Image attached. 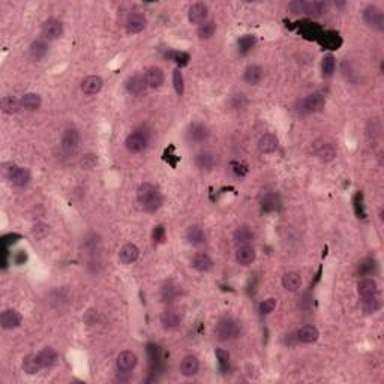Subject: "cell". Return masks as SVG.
<instances>
[{
	"label": "cell",
	"instance_id": "e575fe53",
	"mask_svg": "<svg viewBox=\"0 0 384 384\" xmlns=\"http://www.w3.org/2000/svg\"><path fill=\"white\" fill-rule=\"evenodd\" d=\"M263 78V68L258 65H249L245 71V81L248 84H258Z\"/></svg>",
	"mask_w": 384,
	"mask_h": 384
},
{
	"label": "cell",
	"instance_id": "681fc988",
	"mask_svg": "<svg viewBox=\"0 0 384 384\" xmlns=\"http://www.w3.org/2000/svg\"><path fill=\"white\" fill-rule=\"evenodd\" d=\"M179 66H186L189 63V56L186 53H170L168 54Z\"/></svg>",
	"mask_w": 384,
	"mask_h": 384
},
{
	"label": "cell",
	"instance_id": "83f0119b",
	"mask_svg": "<svg viewBox=\"0 0 384 384\" xmlns=\"http://www.w3.org/2000/svg\"><path fill=\"white\" fill-rule=\"evenodd\" d=\"M191 266H192L197 272L206 273V272H209L213 267V261H212V258H210L207 254H197V255L192 258Z\"/></svg>",
	"mask_w": 384,
	"mask_h": 384
},
{
	"label": "cell",
	"instance_id": "7bdbcfd3",
	"mask_svg": "<svg viewBox=\"0 0 384 384\" xmlns=\"http://www.w3.org/2000/svg\"><path fill=\"white\" fill-rule=\"evenodd\" d=\"M173 86H174V91L176 93L182 96L183 92H185V80H183V74H182L179 69H176L173 72Z\"/></svg>",
	"mask_w": 384,
	"mask_h": 384
},
{
	"label": "cell",
	"instance_id": "5b68a950",
	"mask_svg": "<svg viewBox=\"0 0 384 384\" xmlns=\"http://www.w3.org/2000/svg\"><path fill=\"white\" fill-rule=\"evenodd\" d=\"M42 36L48 39V41H54L57 38H60L63 35V24L62 21L56 20V18H48L42 23L41 27Z\"/></svg>",
	"mask_w": 384,
	"mask_h": 384
},
{
	"label": "cell",
	"instance_id": "ba28073f",
	"mask_svg": "<svg viewBox=\"0 0 384 384\" xmlns=\"http://www.w3.org/2000/svg\"><path fill=\"white\" fill-rule=\"evenodd\" d=\"M324 105H326V98L320 92H314L303 99V108L306 113H318L324 108Z\"/></svg>",
	"mask_w": 384,
	"mask_h": 384
},
{
	"label": "cell",
	"instance_id": "ffe728a7",
	"mask_svg": "<svg viewBox=\"0 0 384 384\" xmlns=\"http://www.w3.org/2000/svg\"><path fill=\"white\" fill-rule=\"evenodd\" d=\"M255 249L252 248L251 245H243V246H237L236 251V261L240 266H249L255 261Z\"/></svg>",
	"mask_w": 384,
	"mask_h": 384
},
{
	"label": "cell",
	"instance_id": "30bf717a",
	"mask_svg": "<svg viewBox=\"0 0 384 384\" xmlns=\"http://www.w3.org/2000/svg\"><path fill=\"white\" fill-rule=\"evenodd\" d=\"M21 324V315L15 309H5L0 315V326L5 330H12L17 329Z\"/></svg>",
	"mask_w": 384,
	"mask_h": 384
},
{
	"label": "cell",
	"instance_id": "cb8c5ba5",
	"mask_svg": "<svg viewBox=\"0 0 384 384\" xmlns=\"http://www.w3.org/2000/svg\"><path fill=\"white\" fill-rule=\"evenodd\" d=\"M186 239L191 245L194 246H200L206 243V233L203 228L198 225H191L186 230Z\"/></svg>",
	"mask_w": 384,
	"mask_h": 384
},
{
	"label": "cell",
	"instance_id": "5bb4252c",
	"mask_svg": "<svg viewBox=\"0 0 384 384\" xmlns=\"http://www.w3.org/2000/svg\"><path fill=\"white\" fill-rule=\"evenodd\" d=\"M147 81H146V77H141V75H132L128 78L126 81V89L131 95L134 96H141L144 95L146 91H147Z\"/></svg>",
	"mask_w": 384,
	"mask_h": 384
},
{
	"label": "cell",
	"instance_id": "d6986e66",
	"mask_svg": "<svg viewBox=\"0 0 384 384\" xmlns=\"http://www.w3.org/2000/svg\"><path fill=\"white\" fill-rule=\"evenodd\" d=\"M357 291L362 299L363 297H372V296H378V284L375 279L372 278H363L357 284Z\"/></svg>",
	"mask_w": 384,
	"mask_h": 384
},
{
	"label": "cell",
	"instance_id": "f907efd6",
	"mask_svg": "<svg viewBox=\"0 0 384 384\" xmlns=\"http://www.w3.org/2000/svg\"><path fill=\"white\" fill-rule=\"evenodd\" d=\"M152 239H153L155 243H162V242L165 240V227H155V228H153V233H152Z\"/></svg>",
	"mask_w": 384,
	"mask_h": 384
},
{
	"label": "cell",
	"instance_id": "8992f818",
	"mask_svg": "<svg viewBox=\"0 0 384 384\" xmlns=\"http://www.w3.org/2000/svg\"><path fill=\"white\" fill-rule=\"evenodd\" d=\"M137 363H138L137 354L129 351V350H125V351L119 353V356L116 359V366H117L119 372H131V371H134Z\"/></svg>",
	"mask_w": 384,
	"mask_h": 384
},
{
	"label": "cell",
	"instance_id": "f6af8a7d",
	"mask_svg": "<svg viewBox=\"0 0 384 384\" xmlns=\"http://www.w3.org/2000/svg\"><path fill=\"white\" fill-rule=\"evenodd\" d=\"M306 8H308V2L306 0H294L288 5V9L293 14H306Z\"/></svg>",
	"mask_w": 384,
	"mask_h": 384
},
{
	"label": "cell",
	"instance_id": "277c9868",
	"mask_svg": "<svg viewBox=\"0 0 384 384\" xmlns=\"http://www.w3.org/2000/svg\"><path fill=\"white\" fill-rule=\"evenodd\" d=\"M60 147H62L63 153H66V155L75 153L77 149L80 147V132L77 129H66L62 137Z\"/></svg>",
	"mask_w": 384,
	"mask_h": 384
},
{
	"label": "cell",
	"instance_id": "d4e9b609",
	"mask_svg": "<svg viewBox=\"0 0 384 384\" xmlns=\"http://www.w3.org/2000/svg\"><path fill=\"white\" fill-rule=\"evenodd\" d=\"M320 338V332L314 326H303L297 330V339L303 344H314Z\"/></svg>",
	"mask_w": 384,
	"mask_h": 384
},
{
	"label": "cell",
	"instance_id": "816d5d0a",
	"mask_svg": "<svg viewBox=\"0 0 384 384\" xmlns=\"http://www.w3.org/2000/svg\"><path fill=\"white\" fill-rule=\"evenodd\" d=\"M33 234L36 236V239H42L48 234V227L46 224H38L33 228Z\"/></svg>",
	"mask_w": 384,
	"mask_h": 384
},
{
	"label": "cell",
	"instance_id": "7dc6e473",
	"mask_svg": "<svg viewBox=\"0 0 384 384\" xmlns=\"http://www.w3.org/2000/svg\"><path fill=\"white\" fill-rule=\"evenodd\" d=\"M215 354H216V357H218V362H219L221 369L225 371L227 368H228V365H230V354H228V351L222 350V348H216Z\"/></svg>",
	"mask_w": 384,
	"mask_h": 384
},
{
	"label": "cell",
	"instance_id": "1f68e13d",
	"mask_svg": "<svg viewBox=\"0 0 384 384\" xmlns=\"http://www.w3.org/2000/svg\"><path fill=\"white\" fill-rule=\"evenodd\" d=\"M9 180L12 182V185L18 186V188H23V186H27L29 182H30V173H29V170H26V168L15 167V170H14V173L11 174Z\"/></svg>",
	"mask_w": 384,
	"mask_h": 384
},
{
	"label": "cell",
	"instance_id": "3957f363",
	"mask_svg": "<svg viewBox=\"0 0 384 384\" xmlns=\"http://www.w3.org/2000/svg\"><path fill=\"white\" fill-rule=\"evenodd\" d=\"M363 20L365 23L377 30H383L384 29V15L380 8H377L375 5H368L363 9Z\"/></svg>",
	"mask_w": 384,
	"mask_h": 384
},
{
	"label": "cell",
	"instance_id": "f35d334b",
	"mask_svg": "<svg viewBox=\"0 0 384 384\" xmlns=\"http://www.w3.org/2000/svg\"><path fill=\"white\" fill-rule=\"evenodd\" d=\"M327 9V3L326 2H321V0H312V2H308V8H306V14L308 15H312V17H320L326 12Z\"/></svg>",
	"mask_w": 384,
	"mask_h": 384
},
{
	"label": "cell",
	"instance_id": "8d00e7d4",
	"mask_svg": "<svg viewBox=\"0 0 384 384\" xmlns=\"http://www.w3.org/2000/svg\"><path fill=\"white\" fill-rule=\"evenodd\" d=\"M197 33H198V38L200 39H210L215 33H216V23L215 21H212V20H207V21H204L198 26V30H197Z\"/></svg>",
	"mask_w": 384,
	"mask_h": 384
},
{
	"label": "cell",
	"instance_id": "7402d4cb",
	"mask_svg": "<svg viewBox=\"0 0 384 384\" xmlns=\"http://www.w3.org/2000/svg\"><path fill=\"white\" fill-rule=\"evenodd\" d=\"M210 135L207 126H204L203 123H192L188 129V138L194 143H203Z\"/></svg>",
	"mask_w": 384,
	"mask_h": 384
},
{
	"label": "cell",
	"instance_id": "9c48e42d",
	"mask_svg": "<svg viewBox=\"0 0 384 384\" xmlns=\"http://www.w3.org/2000/svg\"><path fill=\"white\" fill-rule=\"evenodd\" d=\"M125 146L129 152L132 153H140L147 147V137L143 132H132L126 137L125 140Z\"/></svg>",
	"mask_w": 384,
	"mask_h": 384
},
{
	"label": "cell",
	"instance_id": "6da1fadb",
	"mask_svg": "<svg viewBox=\"0 0 384 384\" xmlns=\"http://www.w3.org/2000/svg\"><path fill=\"white\" fill-rule=\"evenodd\" d=\"M137 198L140 203L143 204L144 210H147V212H156L162 206V195H161L159 189L153 183H149V182H144L138 186Z\"/></svg>",
	"mask_w": 384,
	"mask_h": 384
},
{
	"label": "cell",
	"instance_id": "bcb514c9",
	"mask_svg": "<svg viewBox=\"0 0 384 384\" xmlns=\"http://www.w3.org/2000/svg\"><path fill=\"white\" fill-rule=\"evenodd\" d=\"M255 44V38L252 35H245L239 39V50L242 53H248L249 50Z\"/></svg>",
	"mask_w": 384,
	"mask_h": 384
},
{
	"label": "cell",
	"instance_id": "2e32d148",
	"mask_svg": "<svg viewBox=\"0 0 384 384\" xmlns=\"http://www.w3.org/2000/svg\"><path fill=\"white\" fill-rule=\"evenodd\" d=\"M182 315L174 309H167L161 315V324L165 330H174L180 326Z\"/></svg>",
	"mask_w": 384,
	"mask_h": 384
},
{
	"label": "cell",
	"instance_id": "f546056e",
	"mask_svg": "<svg viewBox=\"0 0 384 384\" xmlns=\"http://www.w3.org/2000/svg\"><path fill=\"white\" fill-rule=\"evenodd\" d=\"M194 162H195V165H197L198 170L210 171L213 168V165H215V156L210 152H200V153H197Z\"/></svg>",
	"mask_w": 384,
	"mask_h": 384
},
{
	"label": "cell",
	"instance_id": "836d02e7",
	"mask_svg": "<svg viewBox=\"0 0 384 384\" xmlns=\"http://www.w3.org/2000/svg\"><path fill=\"white\" fill-rule=\"evenodd\" d=\"M29 53H30V56L35 59V60H41V59H44L47 56V53H48V46H47L46 41H42V39H36V41H33L30 47H29Z\"/></svg>",
	"mask_w": 384,
	"mask_h": 384
},
{
	"label": "cell",
	"instance_id": "e0dca14e",
	"mask_svg": "<svg viewBox=\"0 0 384 384\" xmlns=\"http://www.w3.org/2000/svg\"><path fill=\"white\" fill-rule=\"evenodd\" d=\"M200 371V362L195 356H185L180 362V372L183 377H194Z\"/></svg>",
	"mask_w": 384,
	"mask_h": 384
},
{
	"label": "cell",
	"instance_id": "f1b7e54d",
	"mask_svg": "<svg viewBox=\"0 0 384 384\" xmlns=\"http://www.w3.org/2000/svg\"><path fill=\"white\" fill-rule=\"evenodd\" d=\"M0 108L5 114H15L20 111L21 107V101H18L14 96H3L0 101Z\"/></svg>",
	"mask_w": 384,
	"mask_h": 384
},
{
	"label": "cell",
	"instance_id": "4fadbf2b",
	"mask_svg": "<svg viewBox=\"0 0 384 384\" xmlns=\"http://www.w3.org/2000/svg\"><path fill=\"white\" fill-rule=\"evenodd\" d=\"M102 86H104V81H102L101 77H98V75H89V77H86V78L81 81V92H83L84 95H87V96H93V95H96V93L101 92Z\"/></svg>",
	"mask_w": 384,
	"mask_h": 384
},
{
	"label": "cell",
	"instance_id": "b9f144b4",
	"mask_svg": "<svg viewBox=\"0 0 384 384\" xmlns=\"http://www.w3.org/2000/svg\"><path fill=\"white\" fill-rule=\"evenodd\" d=\"M230 104H231V107L234 110H243L248 105V99H246V96L243 93H236V95L231 96Z\"/></svg>",
	"mask_w": 384,
	"mask_h": 384
},
{
	"label": "cell",
	"instance_id": "ab89813d",
	"mask_svg": "<svg viewBox=\"0 0 384 384\" xmlns=\"http://www.w3.org/2000/svg\"><path fill=\"white\" fill-rule=\"evenodd\" d=\"M335 68H336V62H335V57L332 54H327L323 57V62H321V71H323V75L324 77H332L333 72H335Z\"/></svg>",
	"mask_w": 384,
	"mask_h": 384
},
{
	"label": "cell",
	"instance_id": "ee69618b",
	"mask_svg": "<svg viewBox=\"0 0 384 384\" xmlns=\"http://www.w3.org/2000/svg\"><path fill=\"white\" fill-rule=\"evenodd\" d=\"M276 308V300L273 299V297H269V299H266V300H263L261 303H260V306H258V309H260V314L261 315H267V314H270L273 312V309Z\"/></svg>",
	"mask_w": 384,
	"mask_h": 384
},
{
	"label": "cell",
	"instance_id": "4dcf8cb0",
	"mask_svg": "<svg viewBox=\"0 0 384 384\" xmlns=\"http://www.w3.org/2000/svg\"><path fill=\"white\" fill-rule=\"evenodd\" d=\"M258 149L261 153H273L278 149V138L273 134H264L258 141Z\"/></svg>",
	"mask_w": 384,
	"mask_h": 384
},
{
	"label": "cell",
	"instance_id": "74e56055",
	"mask_svg": "<svg viewBox=\"0 0 384 384\" xmlns=\"http://www.w3.org/2000/svg\"><path fill=\"white\" fill-rule=\"evenodd\" d=\"M279 197L276 195V194H266L264 197H263V200H261V209L264 210V212H275V210H278L279 209Z\"/></svg>",
	"mask_w": 384,
	"mask_h": 384
},
{
	"label": "cell",
	"instance_id": "ac0fdd59",
	"mask_svg": "<svg viewBox=\"0 0 384 384\" xmlns=\"http://www.w3.org/2000/svg\"><path fill=\"white\" fill-rule=\"evenodd\" d=\"M233 237L237 246H243V245H251V242L255 239V233L249 225H240L234 231Z\"/></svg>",
	"mask_w": 384,
	"mask_h": 384
},
{
	"label": "cell",
	"instance_id": "9a60e30c",
	"mask_svg": "<svg viewBox=\"0 0 384 384\" xmlns=\"http://www.w3.org/2000/svg\"><path fill=\"white\" fill-rule=\"evenodd\" d=\"M138 257H140V249L134 243H126L119 251V260L122 264H126V266L135 263Z\"/></svg>",
	"mask_w": 384,
	"mask_h": 384
},
{
	"label": "cell",
	"instance_id": "7c38bea8",
	"mask_svg": "<svg viewBox=\"0 0 384 384\" xmlns=\"http://www.w3.org/2000/svg\"><path fill=\"white\" fill-rule=\"evenodd\" d=\"M146 24H147V20H146L144 14H141V12H131L128 15V18H126L125 26H126L128 33H140V32L144 30Z\"/></svg>",
	"mask_w": 384,
	"mask_h": 384
},
{
	"label": "cell",
	"instance_id": "44dd1931",
	"mask_svg": "<svg viewBox=\"0 0 384 384\" xmlns=\"http://www.w3.org/2000/svg\"><path fill=\"white\" fill-rule=\"evenodd\" d=\"M146 81H147V86L152 87V89H159L162 84H164V80H165V75L162 72V69L158 68V66H152L146 71Z\"/></svg>",
	"mask_w": 384,
	"mask_h": 384
},
{
	"label": "cell",
	"instance_id": "484cf974",
	"mask_svg": "<svg viewBox=\"0 0 384 384\" xmlns=\"http://www.w3.org/2000/svg\"><path fill=\"white\" fill-rule=\"evenodd\" d=\"M23 369L26 374L29 375H35L38 374L42 368V363L39 360V356L38 354H29L23 359Z\"/></svg>",
	"mask_w": 384,
	"mask_h": 384
},
{
	"label": "cell",
	"instance_id": "c3c4849f",
	"mask_svg": "<svg viewBox=\"0 0 384 384\" xmlns=\"http://www.w3.org/2000/svg\"><path fill=\"white\" fill-rule=\"evenodd\" d=\"M375 266H377L375 261L372 258H368V260L362 261V264L359 266V272L362 275H371L372 272L375 270Z\"/></svg>",
	"mask_w": 384,
	"mask_h": 384
},
{
	"label": "cell",
	"instance_id": "d6a6232c",
	"mask_svg": "<svg viewBox=\"0 0 384 384\" xmlns=\"http://www.w3.org/2000/svg\"><path fill=\"white\" fill-rule=\"evenodd\" d=\"M20 101H21V107L29 110V111L38 110L41 107V104H42V99H41V96L38 93H26Z\"/></svg>",
	"mask_w": 384,
	"mask_h": 384
},
{
	"label": "cell",
	"instance_id": "60d3db41",
	"mask_svg": "<svg viewBox=\"0 0 384 384\" xmlns=\"http://www.w3.org/2000/svg\"><path fill=\"white\" fill-rule=\"evenodd\" d=\"M177 294H179V290H177V287L173 285V284H167V285H164L162 290H161V297H162L164 302H173V300L177 297Z\"/></svg>",
	"mask_w": 384,
	"mask_h": 384
},
{
	"label": "cell",
	"instance_id": "52a82bcc",
	"mask_svg": "<svg viewBox=\"0 0 384 384\" xmlns=\"http://www.w3.org/2000/svg\"><path fill=\"white\" fill-rule=\"evenodd\" d=\"M314 153L320 161L330 162L336 158V147L329 141H317L314 144Z\"/></svg>",
	"mask_w": 384,
	"mask_h": 384
},
{
	"label": "cell",
	"instance_id": "603a6c76",
	"mask_svg": "<svg viewBox=\"0 0 384 384\" xmlns=\"http://www.w3.org/2000/svg\"><path fill=\"white\" fill-rule=\"evenodd\" d=\"M302 276L297 272H287L282 276V287L287 291H297L302 287Z\"/></svg>",
	"mask_w": 384,
	"mask_h": 384
},
{
	"label": "cell",
	"instance_id": "4316f807",
	"mask_svg": "<svg viewBox=\"0 0 384 384\" xmlns=\"http://www.w3.org/2000/svg\"><path fill=\"white\" fill-rule=\"evenodd\" d=\"M38 356H39V360L42 363V368H46V369L53 368L59 360L57 351L54 348H51V347H46L44 350H41Z\"/></svg>",
	"mask_w": 384,
	"mask_h": 384
},
{
	"label": "cell",
	"instance_id": "d590c367",
	"mask_svg": "<svg viewBox=\"0 0 384 384\" xmlns=\"http://www.w3.org/2000/svg\"><path fill=\"white\" fill-rule=\"evenodd\" d=\"M362 308L365 314H375L380 308H381V302L378 299V296H372V297H363L362 299Z\"/></svg>",
	"mask_w": 384,
	"mask_h": 384
},
{
	"label": "cell",
	"instance_id": "7a4b0ae2",
	"mask_svg": "<svg viewBox=\"0 0 384 384\" xmlns=\"http://www.w3.org/2000/svg\"><path fill=\"white\" fill-rule=\"evenodd\" d=\"M240 335V324L231 318V317H224L221 318L216 326H215V336L216 339L227 342V341H233Z\"/></svg>",
	"mask_w": 384,
	"mask_h": 384
},
{
	"label": "cell",
	"instance_id": "8fae6325",
	"mask_svg": "<svg viewBox=\"0 0 384 384\" xmlns=\"http://www.w3.org/2000/svg\"><path fill=\"white\" fill-rule=\"evenodd\" d=\"M209 8L204 3H192L188 9V18L192 24H201L207 21Z\"/></svg>",
	"mask_w": 384,
	"mask_h": 384
}]
</instances>
